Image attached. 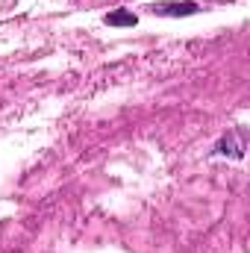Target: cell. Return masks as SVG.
<instances>
[{
	"mask_svg": "<svg viewBox=\"0 0 250 253\" xmlns=\"http://www.w3.org/2000/svg\"><path fill=\"white\" fill-rule=\"evenodd\" d=\"M147 9L159 18H186V15H194L200 6L194 0H183V3H150Z\"/></svg>",
	"mask_w": 250,
	"mask_h": 253,
	"instance_id": "6da1fadb",
	"label": "cell"
},
{
	"mask_svg": "<svg viewBox=\"0 0 250 253\" xmlns=\"http://www.w3.org/2000/svg\"><path fill=\"white\" fill-rule=\"evenodd\" d=\"M215 153H221V156H236V159H242L245 156V135H242V129H233V132H227L218 144H215Z\"/></svg>",
	"mask_w": 250,
	"mask_h": 253,
	"instance_id": "7a4b0ae2",
	"label": "cell"
},
{
	"mask_svg": "<svg viewBox=\"0 0 250 253\" xmlns=\"http://www.w3.org/2000/svg\"><path fill=\"white\" fill-rule=\"evenodd\" d=\"M135 15L132 12H126V9H118V12H112V15H106V24L109 27H135Z\"/></svg>",
	"mask_w": 250,
	"mask_h": 253,
	"instance_id": "3957f363",
	"label": "cell"
}]
</instances>
